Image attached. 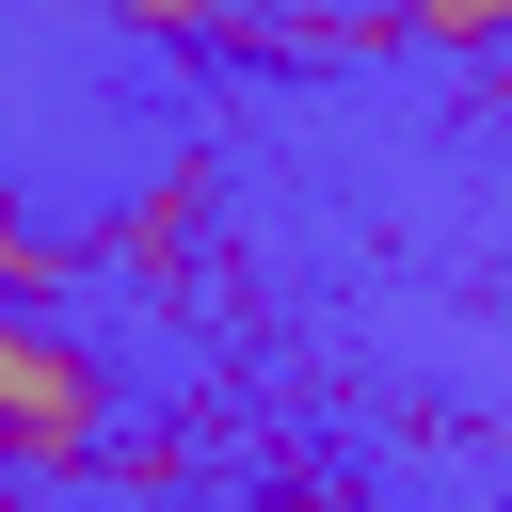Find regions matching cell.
<instances>
[{"mask_svg": "<svg viewBox=\"0 0 512 512\" xmlns=\"http://www.w3.org/2000/svg\"><path fill=\"white\" fill-rule=\"evenodd\" d=\"M96 448H112V368L48 304H0V480H64Z\"/></svg>", "mask_w": 512, "mask_h": 512, "instance_id": "6da1fadb", "label": "cell"}, {"mask_svg": "<svg viewBox=\"0 0 512 512\" xmlns=\"http://www.w3.org/2000/svg\"><path fill=\"white\" fill-rule=\"evenodd\" d=\"M192 208H208V160H176L160 192H128V208H112V224H96L80 256H112V272H176V240H192Z\"/></svg>", "mask_w": 512, "mask_h": 512, "instance_id": "7a4b0ae2", "label": "cell"}, {"mask_svg": "<svg viewBox=\"0 0 512 512\" xmlns=\"http://www.w3.org/2000/svg\"><path fill=\"white\" fill-rule=\"evenodd\" d=\"M64 272H80V240H48V224H32L16 192H0V304H48Z\"/></svg>", "mask_w": 512, "mask_h": 512, "instance_id": "3957f363", "label": "cell"}, {"mask_svg": "<svg viewBox=\"0 0 512 512\" xmlns=\"http://www.w3.org/2000/svg\"><path fill=\"white\" fill-rule=\"evenodd\" d=\"M416 48H512V0H400Z\"/></svg>", "mask_w": 512, "mask_h": 512, "instance_id": "277c9868", "label": "cell"}, {"mask_svg": "<svg viewBox=\"0 0 512 512\" xmlns=\"http://www.w3.org/2000/svg\"><path fill=\"white\" fill-rule=\"evenodd\" d=\"M112 16H128V32H192V0H112Z\"/></svg>", "mask_w": 512, "mask_h": 512, "instance_id": "5b68a950", "label": "cell"}, {"mask_svg": "<svg viewBox=\"0 0 512 512\" xmlns=\"http://www.w3.org/2000/svg\"><path fill=\"white\" fill-rule=\"evenodd\" d=\"M272 512H352V496H320V480H288V496H272Z\"/></svg>", "mask_w": 512, "mask_h": 512, "instance_id": "8992f818", "label": "cell"}, {"mask_svg": "<svg viewBox=\"0 0 512 512\" xmlns=\"http://www.w3.org/2000/svg\"><path fill=\"white\" fill-rule=\"evenodd\" d=\"M0 512H16V480H0Z\"/></svg>", "mask_w": 512, "mask_h": 512, "instance_id": "52a82bcc", "label": "cell"}]
</instances>
